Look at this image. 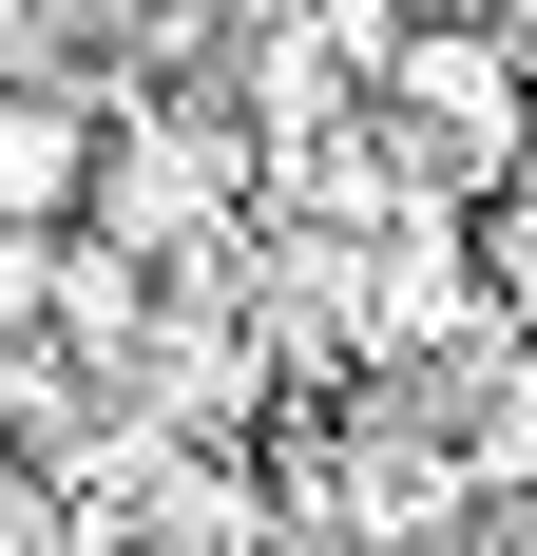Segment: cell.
I'll list each match as a JSON object with an SVG mask.
<instances>
[{
    "instance_id": "1",
    "label": "cell",
    "mask_w": 537,
    "mask_h": 556,
    "mask_svg": "<svg viewBox=\"0 0 537 556\" xmlns=\"http://www.w3.org/2000/svg\"><path fill=\"white\" fill-rule=\"evenodd\" d=\"M384 115L423 135V212L441 192H519V154H537V77H519L499 20H403L384 39Z\"/></svg>"
},
{
    "instance_id": "2",
    "label": "cell",
    "mask_w": 537,
    "mask_h": 556,
    "mask_svg": "<svg viewBox=\"0 0 537 556\" xmlns=\"http://www.w3.org/2000/svg\"><path fill=\"white\" fill-rule=\"evenodd\" d=\"M77 192H97V115L39 97V77H0V230L39 250V230H77Z\"/></svg>"
},
{
    "instance_id": "3",
    "label": "cell",
    "mask_w": 537,
    "mask_h": 556,
    "mask_svg": "<svg viewBox=\"0 0 537 556\" xmlns=\"http://www.w3.org/2000/svg\"><path fill=\"white\" fill-rule=\"evenodd\" d=\"M461 480H537V365H499L461 403Z\"/></svg>"
},
{
    "instance_id": "4",
    "label": "cell",
    "mask_w": 537,
    "mask_h": 556,
    "mask_svg": "<svg viewBox=\"0 0 537 556\" xmlns=\"http://www.w3.org/2000/svg\"><path fill=\"white\" fill-rule=\"evenodd\" d=\"M0 556H39V480H20V460H0Z\"/></svg>"
}]
</instances>
